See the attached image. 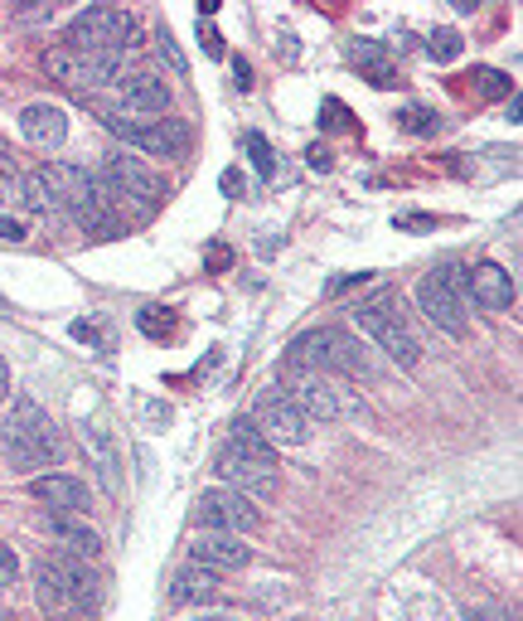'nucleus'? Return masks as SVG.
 I'll return each mask as SVG.
<instances>
[{"instance_id": "1", "label": "nucleus", "mask_w": 523, "mask_h": 621, "mask_svg": "<svg viewBox=\"0 0 523 621\" xmlns=\"http://www.w3.org/2000/svg\"><path fill=\"white\" fill-rule=\"evenodd\" d=\"M0 452L15 471H44L64 457V438H59L54 418L39 408L35 398H15L10 418L0 422Z\"/></svg>"}, {"instance_id": "2", "label": "nucleus", "mask_w": 523, "mask_h": 621, "mask_svg": "<svg viewBox=\"0 0 523 621\" xmlns=\"http://www.w3.org/2000/svg\"><path fill=\"white\" fill-rule=\"evenodd\" d=\"M39 175H44V185L54 190L59 210H68L88 233H98V238L122 233V219H117V210L107 204V194H102L98 175H88L82 165H64V161L39 165Z\"/></svg>"}, {"instance_id": "3", "label": "nucleus", "mask_w": 523, "mask_h": 621, "mask_svg": "<svg viewBox=\"0 0 523 621\" xmlns=\"http://www.w3.org/2000/svg\"><path fill=\"white\" fill-rule=\"evenodd\" d=\"M291 365L320 369V375H349V379H373L379 375L373 359H369V350L340 326H320V330L296 335V345H291Z\"/></svg>"}, {"instance_id": "4", "label": "nucleus", "mask_w": 523, "mask_h": 621, "mask_svg": "<svg viewBox=\"0 0 523 621\" xmlns=\"http://www.w3.org/2000/svg\"><path fill=\"white\" fill-rule=\"evenodd\" d=\"M354 326H359L369 340H379V350L393 359L397 369L422 365V340H417L412 326H407L397 292H379V296H369V302H359L354 306Z\"/></svg>"}, {"instance_id": "5", "label": "nucleus", "mask_w": 523, "mask_h": 621, "mask_svg": "<svg viewBox=\"0 0 523 621\" xmlns=\"http://www.w3.org/2000/svg\"><path fill=\"white\" fill-rule=\"evenodd\" d=\"M98 180H102L107 204L117 210V219H131L127 214L131 204H136V219H145V214H155L161 210V200H165V180L145 161H136V155H127V151L107 155V170H102Z\"/></svg>"}, {"instance_id": "6", "label": "nucleus", "mask_w": 523, "mask_h": 621, "mask_svg": "<svg viewBox=\"0 0 523 621\" xmlns=\"http://www.w3.org/2000/svg\"><path fill=\"white\" fill-rule=\"evenodd\" d=\"M136 35V15L122 5H88L64 25V49L78 54H102V59H127Z\"/></svg>"}, {"instance_id": "7", "label": "nucleus", "mask_w": 523, "mask_h": 621, "mask_svg": "<svg viewBox=\"0 0 523 621\" xmlns=\"http://www.w3.org/2000/svg\"><path fill=\"white\" fill-rule=\"evenodd\" d=\"M98 117L107 122L112 137H122L127 147L145 151V155H161V161H180L190 151V122L180 117H165V122H141L122 107H98Z\"/></svg>"}, {"instance_id": "8", "label": "nucleus", "mask_w": 523, "mask_h": 621, "mask_svg": "<svg viewBox=\"0 0 523 621\" xmlns=\"http://www.w3.org/2000/svg\"><path fill=\"white\" fill-rule=\"evenodd\" d=\"M286 398L306 413V422H334V418H359L363 403L354 393H344L330 375L306 365H291L286 369Z\"/></svg>"}, {"instance_id": "9", "label": "nucleus", "mask_w": 523, "mask_h": 621, "mask_svg": "<svg viewBox=\"0 0 523 621\" xmlns=\"http://www.w3.org/2000/svg\"><path fill=\"white\" fill-rule=\"evenodd\" d=\"M417 306L446 335H465V267L446 263L417 282Z\"/></svg>"}, {"instance_id": "10", "label": "nucleus", "mask_w": 523, "mask_h": 621, "mask_svg": "<svg viewBox=\"0 0 523 621\" xmlns=\"http://www.w3.org/2000/svg\"><path fill=\"white\" fill-rule=\"evenodd\" d=\"M199 530H224V534H253L262 524V510L247 500L243 491H228V485H214V491L199 495Z\"/></svg>"}, {"instance_id": "11", "label": "nucleus", "mask_w": 523, "mask_h": 621, "mask_svg": "<svg viewBox=\"0 0 523 621\" xmlns=\"http://www.w3.org/2000/svg\"><path fill=\"white\" fill-rule=\"evenodd\" d=\"M44 74L68 83V88H102V83H117L122 74V59H102V54H78V49H44Z\"/></svg>"}, {"instance_id": "12", "label": "nucleus", "mask_w": 523, "mask_h": 621, "mask_svg": "<svg viewBox=\"0 0 523 621\" xmlns=\"http://www.w3.org/2000/svg\"><path fill=\"white\" fill-rule=\"evenodd\" d=\"M253 428L271 442V447H301V442L310 438L306 413H301L296 403H291L281 389H267V393L257 398V418H253Z\"/></svg>"}, {"instance_id": "13", "label": "nucleus", "mask_w": 523, "mask_h": 621, "mask_svg": "<svg viewBox=\"0 0 523 621\" xmlns=\"http://www.w3.org/2000/svg\"><path fill=\"white\" fill-rule=\"evenodd\" d=\"M214 471L228 481V491H243L247 500H271V495H277V466L253 461V457H243V452H233V447L218 452Z\"/></svg>"}, {"instance_id": "14", "label": "nucleus", "mask_w": 523, "mask_h": 621, "mask_svg": "<svg viewBox=\"0 0 523 621\" xmlns=\"http://www.w3.org/2000/svg\"><path fill=\"white\" fill-rule=\"evenodd\" d=\"M190 554L208 573H238V568L253 563V548L243 544V534H224V530H199Z\"/></svg>"}, {"instance_id": "15", "label": "nucleus", "mask_w": 523, "mask_h": 621, "mask_svg": "<svg viewBox=\"0 0 523 621\" xmlns=\"http://www.w3.org/2000/svg\"><path fill=\"white\" fill-rule=\"evenodd\" d=\"M82 452H88L92 471H98L102 491L122 495V447H117V432L107 422H82Z\"/></svg>"}, {"instance_id": "16", "label": "nucleus", "mask_w": 523, "mask_h": 621, "mask_svg": "<svg viewBox=\"0 0 523 621\" xmlns=\"http://www.w3.org/2000/svg\"><path fill=\"white\" fill-rule=\"evenodd\" d=\"M117 92H122V112H131V117H165L170 112V83L151 74V68L127 74L117 83Z\"/></svg>"}, {"instance_id": "17", "label": "nucleus", "mask_w": 523, "mask_h": 621, "mask_svg": "<svg viewBox=\"0 0 523 621\" xmlns=\"http://www.w3.org/2000/svg\"><path fill=\"white\" fill-rule=\"evenodd\" d=\"M29 495H35L39 505H49V510H59V515H88L92 510L88 485H82L78 476H68V471L35 476V481H29Z\"/></svg>"}, {"instance_id": "18", "label": "nucleus", "mask_w": 523, "mask_h": 621, "mask_svg": "<svg viewBox=\"0 0 523 621\" xmlns=\"http://www.w3.org/2000/svg\"><path fill=\"white\" fill-rule=\"evenodd\" d=\"M519 296L514 277L499 263H480L475 273H465V302H475L480 310H509Z\"/></svg>"}, {"instance_id": "19", "label": "nucleus", "mask_w": 523, "mask_h": 621, "mask_svg": "<svg viewBox=\"0 0 523 621\" xmlns=\"http://www.w3.org/2000/svg\"><path fill=\"white\" fill-rule=\"evenodd\" d=\"M20 131H25L29 147H59V141L68 137V112L54 107V102H29L25 112H20Z\"/></svg>"}, {"instance_id": "20", "label": "nucleus", "mask_w": 523, "mask_h": 621, "mask_svg": "<svg viewBox=\"0 0 523 621\" xmlns=\"http://www.w3.org/2000/svg\"><path fill=\"white\" fill-rule=\"evenodd\" d=\"M35 597H39V607H44L49 617H78L82 612L78 597L68 593V583L59 578V568L49 563V558H39V568H35Z\"/></svg>"}, {"instance_id": "21", "label": "nucleus", "mask_w": 523, "mask_h": 621, "mask_svg": "<svg viewBox=\"0 0 523 621\" xmlns=\"http://www.w3.org/2000/svg\"><path fill=\"white\" fill-rule=\"evenodd\" d=\"M224 593V583H218V573H208V568H180L175 573V583H170V603L175 607H204V603H214V597Z\"/></svg>"}, {"instance_id": "22", "label": "nucleus", "mask_w": 523, "mask_h": 621, "mask_svg": "<svg viewBox=\"0 0 523 621\" xmlns=\"http://www.w3.org/2000/svg\"><path fill=\"white\" fill-rule=\"evenodd\" d=\"M44 558L59 568V578L68 583V593L78 597V607L88 612V607L98 603V573L88 568V558H82V554H68V548H64V554H44Z\"/></svg>"}, {"instance_id": "23", "label": "nucleus", "mask_w": 523, "mask_h": 621, "mask_svg": "<svg viewBox=\"0 0 523 621\" xmlns=\"http://www.w3.org/2000/svg\"><path fill=\"white\" fill-rule=\"evenodd\" d=\"M228 447L233 452H243V457H253V461H267V466H277V447H271L267 438L253 428V418H238L233 428H228Z\"/></svg>"}, {"instance_id": "24", "label": "nucleus", "mask_w": 523, "mask_h": 621, "mask_svg": "<svg viewBox=\"0 0 523 621\" xmlns=\"http://www.w3.org/2000/svg\"><path fill=\"white\" fill-rule=\"evenodd\" d=\"M49 530H54V540H59V544H68V554L92 558V554H98V548H102L98 530H88V524H82L78 515H59V520L49 524Z\"/></svg>"}, {"instance_id": "25", "label": "nucleus", "mask_w": 523, "mask_h": 621, "mask_svg": "<svg viewBox=\"0 0 523 621\" xmlns=\"http://www.w3.org/2000/svg\"><path fill=\"white\" fill-rule=\"evenodd\" d=\"M354 64L369 74L373 88H393V68H388V54H383V45H373V39H354Z\"/></svg>"}, {"instance_id": "26", "label": "nucleus", "mask_w": 523, "mask_h": 621, "mask_svg": "<svg viewBox=\"0 0 523 621\" xmlns=\"http://www.w3.org/2000/svg\"><path fill=\"white\" fill-rule=\"evenodd\" d=\"M20 204H25L29 214H54V210H59L54 190L44 185V175H39V170H29L25 180H20Z\"/></svg>"}, {"instance_id": "27", "label": "nucleus", "mask_w": 523, "mask_h": 621, "mask_svg": "<svg viewBox=\"0 0 523 621\" xmlns=\"http://www.w3.org/2000/svg\"><path fill=\"white\" fill-rule=\"evenodd\" d=\"M465 83H475L480 88V98H514V83H509L505 74H495V68H475V74H470Z\"/></svg>"}, {"instance_id": "28", "label": "nucleus", "mask_w": 523, "mask_h": 621, "mask_svg": "<svg viewBox=\"0 0 523 621\" xmlns=\"http://www.w3.org/2000/svg\"><path fill=\"white\" fill-rule=\"evenodd\" d=\"M397 127L412 131V137H432V131L442 127V112H432V107H407L403 117H397Z\"/></svg>"}, {"instance_id": "29", "label": "nucleus", "mask_w": 523, "mask_h": 621, "mask_svg": "<svg viewBox=\"0 0 523 621\" xmlns=\"http://www.w3.org/2000/svg\"><path fill=\"white\" fill-rule=\"evenodd\" d=\"M136 326H141V335H151V340H170L175 320H170V310L165 306H145L141 316H136Z\"/></svg>"}, {"instance_id": "30", "label": "nucleus", "mask_w": 523, "mask_h": 621, "mask_svg": "<svg viewBox=\"0 0 523 621\" xmlns=\"http://www.w3.org/2000/svg\"><path fill=\"white\" fill-rule=\"evenodd\" d=\"M247 155H253V165H257V175L262 180H271V175H277V155H271V147H267V137H262V131H247Z\"/></svg>"}, {"instance_id": "31", "label": "nucleus", "mask_w": 523, "mask_h": 621, "mask_svg": "<svg viewBox=\"0 0 523 621\" xmlns=\"http://www.w3.org/2000/svg\"><path fill=\"white\" fill-rule=\"evenodd\" d=\"M460 49H465V45H460L456 29H436V35L426 39V54H432L436 64H451V59H460Z\"/></svg>"}, {"instance_id": "32", "label": "nucleus", "mask_w": 523, "mask_h": 621, "mask_svg": "<svg viewBox=\"0 0 523 621\" xmlns=\"http://www.w3.org/2000/svg\"><path fill=\"white\" fill-rule=\"evenodd\" d=\"M20 180L25 170L15 165V155H0V200H20Z\"/></svg>"}, {"instance_id": "33", "label": "nucleus", "mask_w": 523, "mask_h": 621, "mask_svg": "<svg viewBox=\"0 0 523 621\" xmlns=\"http://www.w3.org/2000/svg\"><path fill=\"white\" fill-rule=\"evenodd\" d=\"M155 49H161V59L175 68V78H184V54H180V45H175L170 29H161V35H155Z\"/></svg>"}, {"instance_id": "34", "label": "nucleus", "mask_w": 523, "mask_h": 621, "mask_svg": "<svg viewBox=\"0 0 523 621\" xmlns=\"http://www.w3.org/2000/svg\"><path fill=\"white\" fill-rule=\"evenodd\" d=\"M44 20H54V5H44V0H29L15 10V25H44Z\"/></svg>"}, {"instance_id": "35", "label": "nucleus", "mask_w": 523, "mask_h": 621, "mask_svg": "<svg viewBox=\"0 0 523 621\" xmlns=\"http://www.w3.org/2000/svg\"><path fill=\"white\" fill-rule=\"evenodd\" d=\"M68 335H73V340H82V345H92V350H107V335H102V330L92 326V320H73Z\"/></svg>"}, {"instance_id": "36", "label": "nucleus", "mask_w": 523, "mask_h": 621, "mask_svg": "<svg viewBox=\"0 0 523 621\" xmlns=\"http://www.w3.org/2000/svg\"><path fill=\"white\" fill-rule=\"evenodd\" d=\"M15 578H20V558H15V548L0 544V587H10Z\"/></svg>"}, {"instance_id": "37", "label": "nucleus", "mask_w": 523, "mask_h": 621, "mask_svg": "<svg viewBox=\"0 0 523 621\" xmlns=\"http://www.w3.org/2000/svg\"><path fill=\"white\" fill-rule=\"evenodd\" d=\"M199 39H204V54L208 59H224V39H218V29H208L204 20H199Z\"/></svg>"}, {"instance_id": "38", "label": "nucleus", "mask_w": 523, "mask_h": 621, "mask_svg": "<svg viewBox=\"0 0 523 621\" xmlns=\"http://www.w3.org/2000/svg\"><path fill=\"white\" fill-rule=\"evenodd\" d=\"M218 190H224L228 200H238V194H243V170H224L218 175Z\"/></svg>"}, {"instance_id": "39", "label": "nucleus", "mask_w": 523, "mask_h": 621, "mask_svg": "<svg viewBox=\"0 0 523 621\" xmlns=\"http://www.w3.org/2000/svg\"><path fill=\"white\" fill-rule=\"evenodd\" d=\"M373 273H344V277H334L330 282V296H340V292H349V287H359V282H369Z\"/></svg>"}, {"instance_id": "40", "label": "nucleus", "mask_w": 523, "mask_h": 621, "mask_svg": "<svg viewBox=\"0 0 523 621\" xmlns=\"http://www.w3.org/2000/svg\"><path fill=\"white\" fill-rule=\"evenodd\" d=\"M228 263H233V253H228L224 243H214V248H208V267H214V273H224Z\"/></svg>"}, {"instance_id": "41", "label": "nucleus", "mask_w": 523, "mask_h": 621, "mask_svg": "<svg viewBox=\"0 0 523 621\" xmlns=\"http://www.w3.org/2000/svg\"><path fill=\"white\" fill-rule=\"evenodd\" d=\"M0 238L20 243V238H25V224H20V219H5V214H0Z\"/></svg>"}, {"instance_id": "42", "label": "nucleus", "mask_w": 523, "mask_h": 621, "mask_svg": "<svg viewBox=\"0 0 523 621\" xmlns=\"http://www.w3.org/2000/svg\"><path fill=\"white\" fill-rule=\"evenodd\" d=\"M233 78H238V88H243V92L253 88V68H247L243 59H233Z\"/></svg>"}, {"instance_id": "43", "label": "nucleus", "mask_w": 523, "mask_h": 621, "mask_svg": "<svg viewBox=\"0 0 523 621\" xmlns=\"http://www.w3.org/2000/svg\"><path fill=\"white\" fill-rule=\"evenodd\" d=\"M306 161H310V170H330V151H320V147H310V155H306Z\"/></svg>"}, {"instance_id": "44", "label": "nucleus", "mask_w": 523, "mask_h": 621, "mask_svg": "<svg viewBox=\"0 0 523 621\" xmlns=\"http://www.w3.org/2000/svg\"><path fill=\"white\" fill-rule=\"evenodd\" d=\"M10 398V365H5V355H0V403Z\"/></svg>"}, {"instance_id": "45", "label": "nucleus", "mask_w": 523, "mask_h": 621, "mask_svg": "<svg viewBox=\"0 0 523 621\" xmlns=\"http://www.w3.org/2000/svg\"><path fill=\"white\" fill-rule=\"evenodd\" d=\"M465 621H499V617H489V612H475V607H470V612H465Z\"/></svg>"}, {"instance_id": "46", "label": "nucleus", "mask_w": 523, "mask_h": 621, "mask_svg": "<svg viewBox=\"0 0 523 621\" xmlns=\"http://www.w3.org/2000/svg\"><path fill=\"white\" fill-rule=\"evenodd\" d=\"M190 621H233V617H224V612H214V617H190Z\"/></svg>"}, {"instance_id": "47", "label": "nucleus", "mask_w": 523, "mask_h": 621, "mask_svg": "<svg viewBox=\"0 0 523 621\" xmlns=\"http://www.w3.org/2000/svg\"><path fill=\"white\" fill-rule=\"evenodd\" d=\"M0 621H20V617H10V612H0Z\"/></svg>"}, {"instance_id": "48", "label": "nucleus", "mask_w": 523, "mask_h": 621, "mask_svg": "<svg viewBox=\"0 0 523 621\" xmlns=\"http://www.w3.org/2000/svg\"><path fill=\"white\" fill-rule=\"evenodd\" d=\"M0 310H5V302H0Z\"/></svg>"}]
</instances>
